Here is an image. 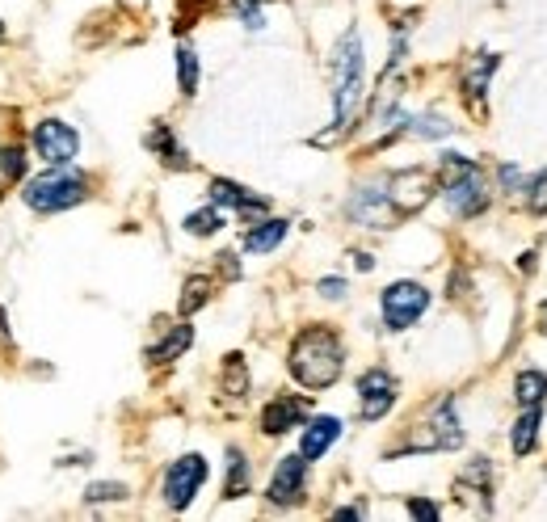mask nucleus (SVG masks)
Masks as SVG:
<instances>
[{"label": "nucleus", "instance_id": "1", "mask_svg": "<svg viewBox=\"0 0 547 522\" xmlns=\"http://www.w3.org/2000/svg\"><path fill=\"white\" fill-rule=\"evenodd\" d=\"M329 72H333V131L316 135L312 139L316 148L333 144L337 135H346L362 114V97H367V51H362V34L354 26L337 38Z\"/></svg>", "mask_w": 547, "mask_h": 522}, {"label": "nucleus", "instance_id": "2", "mask_svg": "<svg viewBox=\"0 0 547 522\" xmlns=\"http://www.w3.org/2000/svg\"><path fill=\"white\" fill-rule=\"evenodd\" d=\"M287 371L299 388L308 392H324L333 388L341 371H346V341L329 325H308L299 329L291 350H287Z\"/></svg>", "mask_w": 547, "mask_h": 522}, {"label": "nucleus", "instance_id": "3", "mask_svg": "<svg viewBox=\"0 0 547 522\" xmlns=\"http://www.w3.org/2000/svg\"><path fill=\"white\" fill-rule=\"evenodd\" d=\"M438 173H442V198H447V207L455 219H476L489 211L493 203V190L484 182V169L476 165L472 156H459V152H442L438 160Z\"/></svg>", "mask_w": 547, "mask_h": 522}, {"label": "nucleus", "instance_id": "4", "mask_svg": "<svg viewBox=\"0 0 547 522\" xmlns=\"http://www.w3.org/2000/svg\"><path fill=\"white\" fill-rule=\"evenodd\" d=\"M89 198V177L76 173L72 165H47L38 177H30L26 190H22V203L38 215H59V211H72Z\"/></svg>", "mask_w": 547, "mask_h": 522}, {"label": "nucleus", "instance_id": "5", "mask_svg": "<svg viewBox=\"0 0 547 522\" xmlns=\"http://www.w3.org/2000/svg\"><path fill=\"white\" fill-rule=\"evenodd\" d=\"M459 447H463V426H459L455 400L442 396L438 405L409 430V438H404L396 451H388V459H396V455H438V451H459Z\"/></svg>", "mask_w": 547, "mask_h": 522}, {"label": "nucleus", "instance_id": "6", "mask_svg": "<svg viewBox=\"0 0 547 522\" xmlns=\"http://www.w3.org/2000/svg\"><path fill=\"white\" fill-rule=\"evenodd\" d=\"M430 287L425 283H413V278H400V283L383 287L379 295V312H383V325H388V333H404L413 329L417 320L430 312Z\"/></svg>", "mask_w": 547, "mask_h": 522}, {"label": "nucleus", "instance_id": "7", "mask_svg": "<svg viewBox=\"0 0 547 522\" xmlns=\"http://www.w3.org/2000/svg\"><path fill=\"white\" fill-rule=\"evenodd\" d=\"M383 194H388L396 219H409L438 194V177L430 169H417V165L413 169H396V173L383 177Z\"/></svg>", "mask_w": 547, "mask_h": 522}, {"label": "nucleus", "instance_id": "8", "mask_svg": "<svg viewBox=\"0 0 547 522\" xmlns=\"http://www.w3.org/2000/svg\"><path fill=\"white\" fill-rule=\"evenodd\" d=\"M207 476H211V468H207V459H202L198 451L173 459V464L165 468V485H160V493H165V506L169 510H186L190 501L198 497V489L207 485Z\"/></svg>", "mask_w": 547, "mask_h": 522}, {"label": "nucleus", "instance_id": "9", "mask_svg": "<svg viewBox=\"0 0 547 522\" xmlns=\"http://www.w3.org/2000/svg\"><path fill=\"white\" fill-rule=\"evenodd\" d=\"M30 148L43 165H72L80 156V131L64 123V118H43L30 135Z\"/></svg>", "mask_w": 547, "mask_h": 522}, {"label": "nucleus", "instance_id": "10", "mask_svg": "<svg viewBox=\"0 0 547 522\" xmlns=\"http://www.w3.org/2000/svg\"><path fill=\"white\" fill-rule=\"evenodd\" d=\"M400 400V384L392 371L383 367H371L358 375V417L362 421H383Z\"/></svg>", "mask_w": 547, "mask_h": 522}, {"label": "nucleus", "instance_id": "11", "mask_svg": "<svg viewBox=\"0 0 547 522\" xmlns=\"http://www.w3.org/2000/svg\"><path fill=\"white\" fill-rule=\"evenodd\" d=\"M303 493H308V459H303L299 451L295 455H282L274 476H270L266 501H270V506L291 510V506H299V501H303Z\"/></svg>", "mask_w": 547, "mask_h": 522}, {"label": "nucleus", "instance_id": "12", "mask_svg": "<svg viewBox=\"0 0 547 522\" xmlns=\"http://www.w3.org/2000/svg\"><path fill=\"white\" fill-rule=\"evenodd\" d=\"M346 215L354 219L358 228H375V232L400 224L396 211H392V203H388V194H383V182L358 186V190L350 194V203H346Z\"/></svg>", "mask_w": 547, "mask_h": 522}, {"label": "nucleus", "instance_id": "13", "mask_svg": "<svg viewBox=\"0 0 547 522\" xmlns=\"http://www.w3.org/2000/svg\"><path fill=\"white\" fill-rule=\"evenodd\" d=\"M211 203L215 207H224V211H236L245 224H257V219H266L270 215V198H261L253 190H245L240 182H228V177H215L211 182Z\"/></svg>", "mask_w": 547, "mask_h": 522}, {"label": "nucleus", "instance_id": "14", "mask_svg": "<svg viewBox=\"0 0 547 522\" xmlns=\"http://www.w3.org/2000/svg\"><path fill=\"white\" fill-rule=\"evenodd\" d=\"M312 417V400L308 396H274L266 409H261V434L266 438H282L295 426Z\"/></svg>", "mask_w": 547, "mask_h": 522}, {"label": "nucleus", "instance_id": "15", "mask_svg": "<svg viewBox=\"0 0 547 522\" xmlns=\"http://www.w3.org/2000/svg\"><path fill=\"white\" fill-rule=\"evenodd\" d=\"M501 68V55L497 51H476L468 64H463V80H459V93L468 97V106L472 110H484V97H489V80H493V72Z\"/></svg>", "mask_w": 547, "mask_h": 522}, {"label": "nucleus", "instance_id": "16", "mask_svg": "<svg viewBox=\"0 0 547 522\" xmlns=\"http://www.w3.org/2000/svg\"><path fill=\"white\" fill-rule=\"evenodd\" d=\"M341 438V417H329V413H320V417H308L303 421V438H299V455L308 459V464H316V459L329 455V447Z\"/></svg>", "mask_w": 547, "mask_h": 522}, {"label": "nucleus", "instance_id": "17", "mask_svg": "<svg viewBox=\"0 0 547 522\" xmlns=\"http://www.w3.org/2000/svg\"><path fill=\"white\" fill-rule=\"evenodd\" d=\"M287 232H291V224L287 219H278V215H266V219H257V224H249V232H245V253H274L282 240H287Z\"/></svg>", "mask_w": 547, "mask_h": 522}, {"label": "nucleus", "instance_id": "18", "mask_svg": "<svg viewBox=\"0 0 547 522\" xmlns=\"http://www.w3.org/2000/svg\"><path fill=\"white\" fill-rule=\"evenodd\" d=\"M194 346V325H186V320H181V325H173L169 333H165V341H156V346H148L144 350V358L148 363H156V367H165V363H173V358H181Z\"/></svg>", "mask_w": 547, "mask_h": 522}, {"label": "nucleus", "instance_id": "19", "mask_svg": "<svg viewBox=\"0 0 547 522\" xmlns=\"http://www.w3.org/2000/svg\"><path fill=\"white\" fill-rule=\"evenodd\" d=\"M144 144H148V152H156L160 160H165L169 169H190V156H186V148L177 144V135H173L169 123H156V127L144 135Z\"/></svg>", "mask_w": 547, "mask_h": 522}, {"label": "nucleus", "instance_id": "20", "mask_svg": "<svg viewBox=\"0 0 547 522\" xmlns=\"http://www.w3.org/2000/svg\"><path fill=\"white\" fill-rule=\"evenodd\" d=\"M539 426H543V405H526L522 417L514 421V430H510V447L518 459H526L539 447Z\"/></svg>", "mask_w": 547, "mask_h": 522}, {"label": "nucleus", "instance_id": "21", "mask_svg": "<svg viewBox=\"0 0 547 522\" xmlns=\"http://www.w3.org/2000/svg\"><path fill=\"white\" fill-rule=\"evenodd\" d=\"M253 489V464H249V455L240 451V447H228V468H224V497L236 501V497H245Z\"/></svg>", "mask_w": 547, "mask_h": 522}, {"label": "nucleus", "instance_id": "22", "mask_svg": "<svg viewBox=\"0 0 547 522\" xmlns=\"http://www.w3.org/2000/svg\"><path fill=\"white\" fill-rule=\"evenodd\" d=\"M219 384H224V392L232 400H245L249 388H253V379H249V363H245V354H228L224 358V371H219Z\"/></svg>", "mask_w": 547, "mask_h": 522}, {"label": "nucleus", "instance_id": "23", "mask_svg": "<svg viewBox=\"0 0 547 522\" xmlns=\"http://www.w3.org/2000/svg\"><path fill=\"white\" fill-rule=\"evenodd\" d=\"M211 291H215V283H211L207 274H190L186 283H181L177 312H181V316H194L198 308H207V304H211Z\"/></svg>", "mask_w": 547, "mask_h": 522}, {"label": "nucleus", "instance_id": "24", "mask_svg": "<svg viewBox=\"0 0 547 522\" xmlns=\"http://www.w3.org/2000/svg\"><path fill=\"white\" fill-rule=\"evenodd\" d=\"M173 59H177V89H181V97H194V93H198V76H202L198 51H194L190 43H181Z\"/></svg>", "mask_w": 547, "mask_h": 522}, {"label": "nucleus", "instance_id": "25", "mask_svg": "<svg viewBox=\"0 0 547 522\" xmlns=\"http://www.w3.org/2000/svg\"><path fill=\"white\" fill-rule=\"evenodd\" d=\"M228 224V215H224V207H202V211H190L186 215V224H181V228H186L190 236H215L219 228H224Z\"/></svg>", "mask_w": 547, "mask_h": 522}, {"label": "nucleus", "instance_id": "26", "mask_svg": "<svg viewBox=\"0 0 547 522\" xmlns=\"http://www.w3.org/2000/svg\"><path fill=\"white\" fill-rule=\"evenodd\" d=\"M543 396H547V375L543 371H522L514 379V400L526 409V405H543Z\"/></svg>", "mask_w": 547, "mask_h": 522}, {"label": "nucleus", "instance_id": "27", "mask_svg": "<svg viewBox=\"0 0 547 522\" xmlns=\"http://www.w3.org/2000/svg\"><path fill=\"white\" fill-rule=\"evenodd\" d=\"M455 131V123H447L442 114H409V135H417V139H447Z\"/></svg>", "mask_w": 547, "mask_h": 522}, {"label": "nucleus", "instance_id": "28", "mask_svg": "<svg viewBox=\"0 0 547 522\" xmlns=\"http://www.w3.org/2000/svg\"><path fill=\"white\" fill-rule=\"evenodd\" d=\"M26 148L22 144H5L0 148V177H5V182H26Z\"/></svg>", "mask_w": 547, "mask_h": 522}, {"label": "nucleus", "instance_id": "29", "mask_svg": "<svg viewBox=\"0 0 547 522\" xmlns=\"http://www.w3.org/2000/svg\"><path fill=\"white\" fill-rule=\"evenodd\" d=\"M522 190H526V211H531V215H547V169H539L535 177H526Z\"/></svg>", "mask_w": 547, "mask_h": 522}, {"label": "nucleus", "instance_id": "30", "mask_svg": "<svg viewBox=\"0 0 547 522\" xmlns=\"http://www.w3.org/2000/svg\"><path fill=\"white\" fill-rule=\"evenodd\" d=\"M123 497H127V485H118V480H101V485H89V489H85L89 506H101V501H123Z\"/></svg>", "mask_w": 547, "mask_h": 522}, {"label": "nucleus", "instance_id": "31", "mask_svg": "<svg viewBox=\"0 0 547 522\" xmlns=\"http://www.w3.org/2000/svg\"><path fill=\"white\" fill-rule=\"evenodd\" d=\"M497 182H501L505 194H518V190H522V173H518V165H501V169H497Z\"/></svg>", "mask_w": 547, "mask_h": 522}, {"label": "nucleus", "instance_id": "32", "mask_svg": "<svg viewBox=\"0 0 547 522\" xmlns=\"http://www.w3.org/2000/svg\"><path fill=\"white\" fill-rule=\"evenodd\" d=\"M316 291H320L324 299H341V295H346V278H320Z\"/></svg>", "mask_w": 547, "mask_h": 522}, {"label": "nucleus", "instance_id": "33", "mask_svg": "<svg viewBox=\"0 0 547 522\" xmlns=\"http://www.w3.org/2000/svg\"><path fill=\"white\" fill-rule=\"evenodd\" d=\"M409 514L413 518H438L442 510L434 506V501H425V497H409Z\"/></svg>", "mask_w": 547, "mask_h": 522}, {"label": "nucleus", "instance_id": "34", "mask_svg": "<svg viewBox=\"0 0 547 522\" xmlns=\"http://www.w3.org/2000/svg\"><path fill=\"white\" fill-rule=\"evenodd\" d=\"M219 270H224V278H240V261H236V253H219Z\"/></svg>", "mask_w": 547, "mask_h": 522}, {"label": "nucleus", "instance_id": "35", "mask_svg": "<svg viewBox=\"0 0 547 522\" xmlns=\"http://www.w3.org/2000/svg\"><path fill=\"white\" fill-rule=\"evenodd\" d=\"M354 266H358L362 274H371V270H375V257H371V253H354Z\"/></svg>", "mask_w": 547, "mask_h": 522}, {"label": "nucleus", "instance_id": "36", "mask_svg": "<svg viewBox=\"0 0 547 522\" xmlns=\"http://www.w3.org/2000/svg\"><path fill=\"white\" fill-rule=\"evenodd\" d=\"M333 518H362V506H341Z\"/></svg>", "mask_w": 547, "mask_h": 522}, {"label": "nucleus", "instance_id": "37", "mask_svg": "<svg viewBox=\"0 0 547 522\" xmlns=\"http://www.w3.org/2000/svg\"><path fill=\"white\" fill-rule=\"evenodd\" d=\"M543 333H547V304H543Z\"/></svg>", "mask_w": 547, "mask_h": 522}]
</instances>
